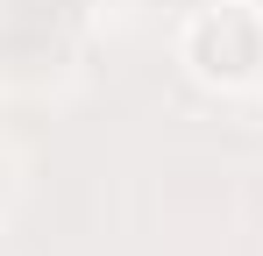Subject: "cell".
<instances>
[{
	"mask_svg": "<svg viewBox=\"0 0 263 256\" xmlns=\"http://www.w3.org/2000/svg\"><path fill=\"white\" fill-rule=\"evenodd\" d=\"M178 64L206 93H249L263 79V14L249 0H214L185 22L178 36Z\"/></svg>",
	"mask_w": 263,
	"mask_h": 256,
	"instance_id": "1",
	"label": "cell"
}]
</instances>
